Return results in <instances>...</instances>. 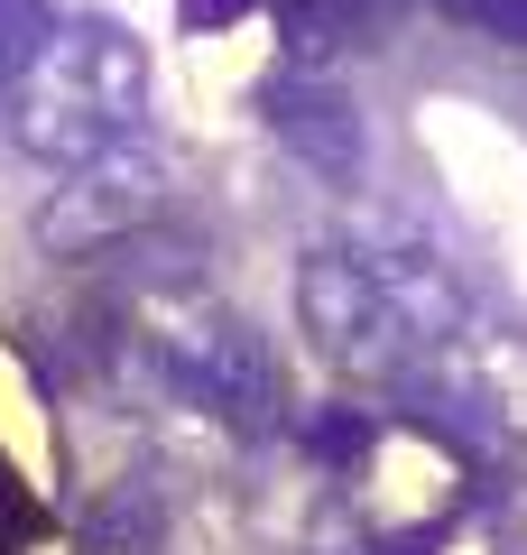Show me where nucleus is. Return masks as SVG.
Wrapping results in <instances>:
<instances>
[{
    "label": "nucleus",
    "instance_id": "1",
    "mask_svg": "<svg viewBox=\"0 0 527 555\" xmlns=\"http://www.w3.org/2000/svg\"><path fill=\"white\" fill-rule=\"evenodd\" d=\"M120 343H130V361L149 371V389H167V408L232 416V426H250V416L278 408L269 343H259L232 306L204 297V278H185V287H130Z\"/></svg>",
    "mask_w": 527,
    "mask_h": 555
},
{
    "label": "nucleus",
    "instance_id": "2",
    "mask_svg": "<svg viewBox=\"0 0 527 555\" xmlns=\"http://www.w3.org/2000/svg\"><path fill=\"white\" fill-rule=\"evenodd\" d=\"M0 130H10V149H20L28 167H47V177H83V167H102L112 149L149 139L139 120L112 112V93L93 83L75 28H47V38L28 47L20 93H10V120H0Z\"/></svg>",
    "mask_w": 527,
    "mask_h": 555
},
{
    "label": "nucleus",
    "instance_id": "3",
    "mask_svg": "<svg viewBox=\"0 0 527 555\" xmlns=\"http://www.w3.org/2000/svg\"><path fill=\"white\" fill-rule=\"evenodd\" d=\"M296 324H306V343L324 361H343V371H361V379H398L416 361V334L389 306L380 269L361 259V241H314V250L296 259Z\"/></svg>",
    "mask_w": 527,
    "mask_h": 555
},
{
    "label": "nucleus",
    "instance_id": "4",
    "mask_svg": "<svg viewBox=\"0 0 527 555\" xmlns=\"http://www.w3.org/2000/svg\"><path fill=\"white\" fill-rule=\"evenodd\" d=\"M157 222H167V158L149 139H130L102 167L47 185V204L28 214V250L38 259H102V250H130Z\"/></svg>",
    "mask_w": 527,
    "mask_h": 555
},
{
    "label": "nucleus",
    "instance_id": "5",
    "mask_svg": "<svg viewBox=\"0 0 527 555\" xmlns=\"http://www.w3.org/2000/svg\"><path fill=\"white\" fill-rule=\"evenodd\" d=\"M398 379L426 389L445 416L481 426V436L527 444V334H518V324H481V315H472L463 334H445L435 352H416Z\"/></svg>",
    "mask_w": 527,
    "mask_h": 555
},
{
    "label": "nucleus",
    "instance_id": "6",
    "mask_svg": "<svg viewBox=\"0 0 527 555\" xmlns=\"http://www.w3.org/2000/svg\"><path fill=\"white\" fill-rule=\"evenodd\" d=\"M259 120H269V139L314 185H333V195H351V185L371 177V120H361V102L333 75H296V65L269 75L259 83Z\"/></svg>",
    "mask_w": 527,
    "mask_h": 555
},
{
    "label": "nucleus",
    "instance_id": "7",
    "mask_svg": "<svg viewBox=\"0 0 527 555\" xmlns=\"http://www.w3.org/2000/svg\"><path fill=\"white\" fill-rule=\"evenodd\" d=\"M361 259L380 269V287H389V306L408 315V334H416V352H435L445 334H463L472 324V297H463V278L435 259V241L416 232V222H398V214H371L361 222Z\"/></svg>",
    "mask_w": 527,
    "mask_h": 555
},
{
    "label": "nucleus",
    "instance_id": "8",
    "mask_svg": "<svg viewBox=\"0 0 527 555\" xmlns=\"http://www.w3.org/2000/svg\"><path fill=\"white\" fill-rule=\"evenodd\" d=\"M75 537H83V555H167L176 509H167V491H157L149 473H120V481H102V491L83 500Z\"/></svg>",
    "mask_w": 527,
    "mask_h": 555
},
{
    "label": "nucleus",
    "instance_id": "9",
    "mask_svg": "<svg viewBox=\"0 0 527 555\" xmlns=\"http://www.w3.org/2000/svg\"><path fill=\"white\" fill-rule=\"evenodd\" d=\"M463 28H481V38H500V47H527V0H445Z\"/></svg>",
    "mask_w": 527,
    "mask_h": 555
},
{
    "label": "nucleus",
    "instance_id": "10",
    "mask_svg": "<svg viewBox=\"0 0 527 555\" xmlns=\"http://www.w3.org/2000/svg\"><path fill=\"white\" fill-rule=\"evenodd\" d=\"M250 0H185V20H204V28H222V20H241Z\"/></svg>",
    "mask_w": 527,
    "mask_h": 555
},
{
    "label": "nucleus",
    "instance_id": "11",
    "mask_svg": "<svg viewBox=\"0 0 527 555\" xmlns=\"http://www.w3.org/2000/svg\"><path fill=\"white\" fill-rule=\"evenodd\" d=\"M0 20H47L38 0H0Z\"/></svg>",
    "mask_w": 527,
    "mask_h": 555
}]
</instances>
